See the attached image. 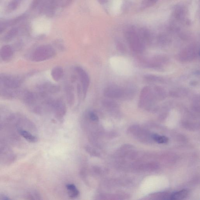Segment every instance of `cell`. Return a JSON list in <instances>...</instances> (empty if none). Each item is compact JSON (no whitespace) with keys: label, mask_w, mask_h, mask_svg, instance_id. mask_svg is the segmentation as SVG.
I'll return each instance as SVG.
<instances>
[{"label":"cell","mask_w":200,"mask_h":200,"mask_svg":"<svg viewBox=\"0 0 200 200\" xmlns=\"http://www.w3.org/2000/svg\"><path fill=\"white\" fill-rule=\"evenodd\" d=\"M89 118L92 121L94 122H98V118L97 115L93 112H90L89 115Z\"/></svg>","instance_id":"9a60e30c"},{"label":"cell","mask_w":200,"mask_h":200,"mask_svg":"<svg viewBox=\"0 0 200 200\" xmlns=\"http://www.w3.org/2000/svg\"><path fill=\"white\" fill-rule=\"evenodd\" d=\"M110 63L112 67L117 74L124 76H129L132 74V66L126 59L114 57L111 59Z\"/></svg>","instance_id":"6da1fadb"},{"label":"cell","mask_w":200,"mask_h":200,"mask_svg":"<svg viewBox=\"0 0 200 200\" xmlns=\"http://www.w3.org/2000/svg\"><path fill=\"white\" fill-rule=\"evenodd\" d=\"M152 138L156 142L159 144H166L169 141V139H168L167 137H165V136L154 134L152 137Z\"/></svg>","instance_id":"8fae6325"},{"label":"cell","mask_w":200,"mask_h":200,"mask_svg":"<svg viewBox=\"0 0 200 200\" xmlns=\"http://www.w3.org/2000/svg\"><path fill=\"white\" fill-rule=\"evenodd\" d=\"M157 0H144L142 2L143 6L144 7H150L155 4Z\"/></svg>","instance_id":"5bb4252c"},{"label":"cell","mask_w":200,"mask_h":200,"mask_svg":"<svg viewBox=\"0 0 200 200\" xmlns=\"http://www.w3.org/2000/svg\"><path fill=\"white\" fill-rule=\"evenodd\" d=\"M12 55V50L9 47H4L1 50V57L5 60H8L10 59Z\"/></svg>","instance_id":"52a82bcc"},{"label":"cell","mask_w":200,"mask_h":200,"mask_svg":"<svg viewBox=\"0 0 200 200\" xmlns=\"http://www.w3.org/2000/svg\"><path fill=\"white\" fill-rule=\"evenodd\" d=\"M18 131L23 138L29 142L35 143L38 141L37 137L22 128H19L18 129Z\"/></svg>","instance_id":"277c9868"},{"label":"cell","mask_w":200,"mask_h":200,"mask_svg":"<svg viewBox=\"0 0 200 200\" xmlns=\"http://www.w3.org/2000/svg\"><path fill=\"white\" fill-rule=\"evenodd\" d=\"M54 49L50 47H44L37 49L34 52L33 59L36 61H42L52 58L54 55Z\"/></svg>","instance_id":"7a4b0ae2"},{"label":"cell","mask_w":200,"mask_h":200,"mask_svg":"<svg viewBox=\"0 0 200 200\" xmlns=\"http://www.w3.org/2000/svg\"><path fill=\"white\" fill-rule=\"evenodd\" d=\"M76 70L78 73L79 76L80 78L83 92L84 94H85L87 92L89 86V82H90L89 76L86 72L81 68L78 67L76 68Z\"/></svg>","instance_id":"3957f363"},{"label":"cell","mask_w":200,"mask_h":200,"mask_svg":"<svg viewBox=\"0 0 200 200\" xmlns=\"http://www.w3.org/2000/svg\"><path fill=\"white\" fill-rule=\"evenodd\" d=\"M85 150L86 151L92 156H93L94 157H99L100 156V154L98 152L96 151L95 149L91 147L86 146L85 147Z\"/></svg>","instance_id":"7c38bea8"},{"label":"cell","mask_w":200,"mask_h":200,"mask_svg":"<svg viewBox=\"0 0 200 200\" xmlns=\"http://www.w3.org/2000/svg\"><path fill=\"white\" fill-rule=\"evenodd\" d=\"M118 89L113 87L107 88L105 90V95L108 97H116L119 95Z\"/></svg>","instance_id":"ba28073f"},{"label":"cell","mask_w":200,"mask_h":200,"mask_svg":"<svg viewBox=\"0 0 200 200\" xmlns=\"http://www.w3.org/2000/svg\"><path fill=\"white\" fill-rule=\"evenodd\" d=\"M68 191V194L70 198H75L79 195V192L74 184H68L66 186Z\"/></svg>","instance_id":"8992f818"},{"label":"cell","mask_w":200,"mask_h":200,"mask_svg":"<svg viewBox=\"0 0 200 200\" xmlns=\"http://www.w3.org/2000/svg\"><path fill=\"white\" fill-rule=\"evenodd\" d=\"M55 109L57 114L60 115H63L65 112V108L63 104L61 102H58L55 105Z\"/></svg>","instance_id":"30bf717a"},{"label":"cell","mask_w":200,"mask_h":200,"mask_svg":"<svg viewBox=\"0 0 200 200\" xmlns=\"http://www.w3.org/2000/svg\"><path fill=\"white\" fill-rule=\"evenodd\" d=\"M175 16L176 18L178 19H181L183 18L184 15L183 9L180 7L177 8L174 13Z\"/></svg>","instance_id":"4fadbf2b"},{"label":"cell","mask_w":200,"mask_h":200,"mask_svg":"<svg viewBox=\"0 0 200 200\" xmlns=\"http://www.w3.org/2000/svg\"><path fill=\"white\" fill-rule=\"evenodd\" d=\"M52 77L55 80L58 81L62 78L63 75V71L62 68L56 67L52 72Z\"/></svg>","instance_id":"9c48e42d"},{"label":"cell","mask_w":200,"mask_h":200,"mask_svg":"<svg viewBox=\"0 0 200 200\" xmlns=\"http://www.w3.org/2000/svg\"><path fill=\"white\" fill-rule=\"evenodd\" d=\"M189 192L187 190H183L176 192L171 195L169 199L170 200H181L184 199L187 196Z\"/></svg>","instance_id":"5b68a950"}]
</instances>
